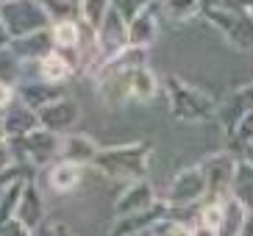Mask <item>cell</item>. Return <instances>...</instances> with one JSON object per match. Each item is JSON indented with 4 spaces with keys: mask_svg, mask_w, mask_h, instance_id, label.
<instances>
[{
    "mask_svg": "<svg viewBox=\"0 0 253 236\" xmlns=\"http://www.w3.org/2000/svg\"><path fill=\"white\" fill-rule=\"evenodd\" d=\"M148 161H150V142H131V145H117V148H100L92 167L109 178L142 181L148 175Z\"/></svg>",
    "mask_w": 253,
    "mask_h": 236,
    "instance_id": "obj_1",
    "label": "cell"
},
{
    "mask_svg": "<svg viewBox=\"0 0 253 236\" xmlns=\"http://www.w3.org/2000/svg\"><path fill=\"white\" fill-rule=\"evenodd\" d=\"M164 95H167V103H170V114L178 122L186 125H195V122H209L211 117H217V106L209 95H203L201 89L189 86L186 81L170 75L162 81Z\"/></svg>",
    "mask_w": 253,
    "mask_h": 236,
    "instance_id": "obj_2",
    "label": "cell"
},
{
    "mask_svg": "<svg viewBox=\"0 0 253 236\" xmlns=\"http://www.w3.org/2000/svg\"><path fill=\"white\" fill-rule=\"evenodd\" d=\"M0 20H3V28H6L8 39L28 37V34L50 28V20H47L39 0H11V3H3L0 6Z\"/></svg>",
    "mask_w": 253,
    "mask_h": 236,
    "instance_id": "obj_3",
    "label": "cell"
},
{
    "mask_svg": "<svg viewBox=\"0 0 253 236\" xmlns=\"http://www.w3.org/2000/svg\"><path fill=\"white\" fill-rule=\"evenodd\" d=\"M201 11L231 44H237V47H242V50L253 44V20H251L248 11L223 8V6H209V3H203Z\"/></svg>",
    "mask_w": 253,
    "mask_h": 236,
    "instance_id": "obj_4",
    "label": "cell"
},
{
    "mask_svg": "<svg viewBox=\"0 0 253 236\" xmlns=\"http://www.w3.org/2000/svg\"><path fill=\"white\" fill-rule=\"evenodd\" d=\"M162 200L167 203V206H172V208H195V206H201L203 200H206V178H203L201 164L181 170L178 175L170 181V186H167V192H164Z\"/></svg>",
    "mask_w": 253,
    "mask_h": 236,
    "instance_id": "obj_5",
    "label": "cell"
},
{
    "mask_svg": "<svg viewBox=\"0 0 253 236\" xmlns=\"http://www.w3.org/2000/svg\"><path fill=\"white\" fill-rule=\"evenodd\" d=\"M237 156L231 150H220L211 153L201 161L203 178H206V200H223L231 195V184H234V172H237Z\"/></svg>",
    "mask_w": 253,
    "mask_h": 236,
    "instance_id": "obj_6",
    "label": "cell"
},
{
    "mask_svg": "<svg viewBox=\"0 0 253 236\" xmlns=\"http://www.w3.org/2000/svg\"><path fill=\"white\" fill-rule=\"evenodd\" d=\"M181 211H186V208H172L164 200H156L145 211H136V214H128V217H114V222L109 225V236H134V234H142V231H150L153 225H159L164 220L181 222L178 217Z\"/></svg>",
    "mask_w": 253,
    "mask_h": 236,
    "instance_id": "obj_7",
    "label": "cell"
},
{
    "mask_svg": "<svg viewBox=\"0 0 253 236\" xmlns=\"http://www.w3.org/2000/svg\"><path fill=\"white\" fill-rule=\"evenodd\" d=\"M123 47H128V22L120 17L117 8H109V14L103 17L100 28L95 31V50H97V67L117 56ZM95 67V70H97Z\"/></svg>",
    "mask_w": 253,
    "mask_h": 236,
    "instance_id": "obj_8",
    "label": "cell"
},
{
    "mask_svg": "<svg viewBox=\"0 0 253 236\" xmlns=\"http://www.w3.org/2000/svg\"><path fill=\"white\" fill-rule=\"evenodd\" d=\"M37 117H39V128H45L56 136H67L81 119V106L75 103L73 97H61L56 103L45 106L42 111H37Z\"/></svg>",
    "mask_w": 253,
    "mask_h": 236,
    "instance_id": "obj_9",
    "label": "cell"
},
{
    "mask_svg": "<svg viewBox=\"0 0 253 236\" xmlns=\"http://www.w3.org/2000/svg\"><path fill=\"white\" fill-rule=\"evenodd\" d=\"M17 142L23 145V158L31 161L34 167H45V164H50L53 158L59 156V150H61V136L45 131V128H34L31 133L20 136Z\"/></svg>",
    "mask_w": 253,
    "mask_h": 236,
    "instance_id": "obj_10",
    "label": "cell"
},
{
    "mask_svg": "<svg viewBox=\"0 0 253 236\" xmlns=\"http://www.w3.org/2000/svg\"><path fill=\"white\" fill-rule=\"evenodd\" d=\"M156 189L150 184L148 178L142 181H128V186L117 195L114 200V217H128V214H136V211H145L156 203Z\"/></svg>",
    "mask_w": 253,
    "mask_h": 236,
    "instance_id": "obj_11",
    "label": "cell"
},
{
    "mask_svg": "<svg viewBox=\"0 0 253 236\" xmlns=\"http://www.w3.org/2000/svg\"><path fill=\"white\" fill-rule=\"evenodd\" d=\"M14 95H17V100L23 106H28L31 111H42L45 106L56 103L61 97H67V89L59 86V83H47V81H42V78H37V81H23L14 89Z\"/></svg>",
    "mask_w": 253,
    "mask_h": 236,
    "instance_id": "obj_12",
    "label": "cell"
},
{
    "mask_svg": "<svg viewBox=\"0 0 253 236\" xmlns=\"http://www.w3.org/2000/svg\"><path fill=\"white\" fill-rule=\"evenodd\" d=\"M14 217L23 222L28 231H34V228H39L42 222H47V203H45L42 189L37 186L34 178H25L23 197H20V206H17Z\"/></svg>",
    "mask_w": 253,
    "mask_h": 236,
    "instance_id": "obj_13",
    "label": "cell"
},
{
    "mask_svg": "<svg viewBox=\"0 0 253 236\" xmlns=\"http://www.w3.org/2000/svg\"><path fill=\"white\" fill-rule=\"evenodd\" d=\"M8 47L14 50V56L23 64H39L45 59L53 47V37H50V28L45 31H37V34H28V37H17V39H8Z\"/></svg>",
    "mask_w": 253,
    "mask_h": 236,
    "instance_id": "obj_14",
    "label": "cell"
},
{
    "mask_svg": "<svg viewBox=\"0 0 253 236\" xmlns=\"http://www.w3.org/2000/svg\"><path fill=\"white\" fill-rule=\"evenodd\" d=\"M220 206H223V214H220V225H217L214 236H242L251 228L253 214L234 197V195H225V197L220 200Z\"/></svg>",
    "mask_w": 253,
    "mask_h": 236,
    "instance_id": "obj_15",
    "label": "cell"
},
{
    "mask_svg": "<svg viewBox=\"0 0 253 236\" xmlns=\"http://www.w3.org/2000/svg\"><path fill=\"white\" fill-rule=\"evenodd\" d=\"M84 170H86L84 164L59 158V161H53L50 167H47V186H50L56 195H70L84 184Z\"/></svg>",
    "mask_w": 253,
    "mask_h": 236,
    "instance_id": "obj_16",
    "label": "cell"
},
{
    "mask_svg": "<svg viewBox=\"0 0 253 236\" xmlns=\"http://www.w3.org/2000/svg\"><path fill=\"white\" fill-rule=\"evenodd\" d=\"M0 122H3L6 139H20V136L31 133L34 128H39L37 111H31L28 106H23L17 97H14V103L8 106L6 111H0Z\"/></svg>",
    "mask_w": 253,
    "mask_h": 236,
    "instance_id": "obj_17",
    "label": "cell"
},
{
    "mask_svg": "<svg viewBox=\"0 0 253 236\" xmlns=\"http://www.w3.org/2000/svg\"><path fill=\"white\" fill-rule=\"evenodd\" d=\"M156 37H159V20L153 8H142L139 14L128 20V44L131 47H145L148 50L150 44L156 42Z\"/></svg>",
    "mask_w": 253,
    "mask_h": 236,
    "instance_id": "obj_18",
    "label": "cell"
},
{
    "mask_svg": "<svg viewBox=\"0 0 253 236\" xmlns=\"http://www.w3.org/2000/svg\"><path fill=\"white\" fill-rule=\"evenodd\" d=\"M162 81L156 78V73L150 70L148 64L136 67L131 78H128V100H136V103H150L153 97L159 95Z\"/></svg>",
    "mask_w": 253,
    "mask_h": 236,
    "instance_id": "obj_19",
    "label": "cell"
},
{
    "mask_svg": "<svg viewBox=\"0 0 253 236\" xmlns=\"http://www.w3.org/2000/svg\"><path fill=\"white\" fill-rule=\"evenodd\" d=\"M97 145L95 139L89 136H84V133H67V136H61V150L59 156L61 158H67V161H75V164H92L97 156Z\"/></svg>",
    "mask_w": 253,
    "mask_h": 236,
    "instance_id": "obj_20",
    "label": "cell"
},
{
    "mask_svg": "<svg viewBox=\"0 0 253 236\" xmlns=\"http://www.w3.org/2000/svg\"><path fill=\"white\" fill-rule=\"evenodd\" d=\"M73 73H75V64L67 59V56H61L59 50H50L45 59L37 64L39 78L47 81V83H59V86H64V83L73 78Z\"/></svg>",
    "mask_w": 253,
    "mask_h": 236,
    "instance_id": "obj_21",
    "label": "cell"
},
{
    "mask_svg": "<svg viewBox=\"0 0 253 236\" xmlns=\"http://www.w3.org/2000/svg\"><path fill=\"white\" fill-rule=\"evenodd\" d=\"M231 195L242 203L253 214V167L248 161L239 158L237 161V172H234V184H231Z\"/></svg>",
    "mask_w": 253,
    "mask_h": 236,
    "instance_id": "obj_22",
    "label": "cell"
},
{
    "mask_svg": "<svg viewBox=\"0 0 253 236\" xmlns=\"http://www.w3.org/2000/svg\"><path fill=\"white\" fill-rule=\"evenodd\" d=\"M50 37L56 50H78L81 47V25L78 20H61L50 25Z\"/></svg>",
    "mask_w": 253,
    "mask_h": 236,
    "instance_id": "obj_23",
    "label": "cell"
},
{
    "mask_svg": "<svg viewBox=\"0 0 253 236\" xmlns=\"http://www.w3.org/2000/svg\"><path fill=\"white\" fill-rule=\"evenodd\" d=\"M0 83L14 89L17 83H23V61L17 59L8 44H0Z\"/></svg>",
    "mask_w": 253,
    "mask_h": 236,
    "instance_id": "obj_24",
    "label": "cell"
},
{
    "mask_svg": "<svg viewBox=\"0 0 253 236\" xmlns=\"http://www.w3.org/2000/svg\"><path fill=\"white\" fill-rule=\"evenodd\" d=\"M109 8H112V0H78V14H81L84 25L92 34L100 28V22L109 14Z\"/></svg>",
    "mask_w": 253,
    "mask_h": 236,
    "instance_id": "obj_25",
    "label": "cell"
},
{
    "mask_svg": "<svg viewBox=\"0 0 253 236\" xmlns=\"http://www.w3.org/2000/svg\"><path fill=\"white\" fill-rule=\"evenodd\" d=\"M162 8L170 20L184 22V20H192L195 14H201L203 0H162Z\"/></svg>",
    "mask_w": 253,
    "mask_h": 236,
    "instance_id": "obj_26",
    "label": "cell"
},
{
    "mask_svg": "<svg viewBox=\"0 0 253 236\" xmlns=\"http://www.w3.org/2000/svg\"><path fill=\"white\" fill-rule=\"evenodd\" d=\"M28 178V175H25ZM25 178H17L11 186H6L3 189V195H0V225L6 220H11L17 211V206H20V197H23V186H25Z\"/></svg>",
    "mask_w": 253,
    "mask_h": 236,
    "instance_id": "obj_27",
    "label": "cell"
},
{
    "mask_svg": "<svg viewBox=\"0 0 253 236\" xmlns=\"http://www.w3.org/2000/svg\"><path fill=\"white\" fill-rule=\"evenodd\" d=\"M39 3H42L50 22L75 20V14H78V0H39Z\"/></svg>",
    "mask_w": 253,
    "mask_h": 236,
    "instance_id": "obj_28",
    "label": "cell"
},
{
    "mask_svg": "<svg viewBox=\"0 0 253 236\" xmlns=\"http://www.w3.org/2000/svg\"><path fill=\"white\" fill-rule=\"evenodd\" d=\"M220 214H223V206H220V200H206V203L201 206V211H198V225L214 234L217 225H220Z\"/></svg>",
    "mask_w": 253,
    "mask_h": 236,
    "instance_id": "obj_29",
    "label": "cell"
},
{
    "mask_svg": "<svg viewBox=\"0 0 253 236\" xmlns=\"http://www.w3.org/2000/svg\"><path fill=\"white\" fill-rule=\"evenodd\" d=\"M0 236H31V231L25 228L17 217H11V220H6L0 225Z\"/></svg>",
    "mask_w": 253,
    "mask_h": 236,
    "instance_id": "obj_30",
    "label": "cell"
},
{
    "mask_svg": "<svg viewBox=\"0 0 253 236\" xmlns=\"http://www.w3.org/2000/svg\"><path fill=\"white\" fill-rule=\"evenodd\" d=\"M14 153H11V145L8 139H0V170H8V167H14Z\"/></svg>",
    "mask_w": 253,
    "mask_h": 236,
    "instance_id": "obj_31",
    "label": "cell"
},
{
    "mask_svg": "<svg viewBox=\"0 0 253 236\" xmlns=\"http://www.w3.org/2000/svg\"><path fill=\"white\" fill-rule=\"evenodd\" d=\"M14 86H6V83H0V111H6L8 106L14 103Z\"/></svg>",
    "mask_w": 253,
    "mask_h": 236,
    "instance_id": "obj_32",
    "label": "cell"
},
{
    "mask_svg": "<svg viewBox=\"0 0 253 236\" xmlns=\"http://www.w3.org/2000/svg\"><path fill=\"white\" fill-rule=\"evenodd\" d=\"M31 236H56V231H53V222H42L39 228L31 231Z\"/></svg>",
    "mask_w": 253,
    "mask_h": 236,
    "instance_id": "obj_33",
    "label": "cell"
},
{
    "mask_svg": "<svg viewBox=\"0 0 253 236\" xmlns=\"http://www.w3.org/2000/svg\"><path fill=\"white\" fill-rule=\"evenodd\" d=\"M242 161H248V164L253 167V139L248 142L245 148H242Z\"/></svg>",
    "mask_w": 253,
    "mask_h": 236,
    "instance_id": "obj_34",
    "label": "cell"
},
{
    "mask_svg": "<svg viewBox=\"0 0 253 236\" xmlns=\"http://www.w3.org/2000/svg\"><path fill=\"white\" fill-rule=\"evenodd\" d=\"M53 231H56V236H75L64 222H53Z\"/></svg>",
    "mask_w": 253,
    "mask_h": 236,
    "instance_id": "obj_35",
    "label": "cell"
},
{
    "mask_svg": "<svg viewBox=\"0 0 253 236\" xmlns=\"http://www.w3.org/2000/svg\"><path fill=\"white\" fill-rule=\"evenodd\" d=\"M8 37H6V28H3V20H0V44H6Z\"/></svg>",
    "mask_w": 253,
    "mask_h": 236,
    "instance_id": "obj_36",
    "label": "cell"
},
{
    "mask_svg": "<svg viewBox=\"0 0 253 236\" xmlns=\"http://www.w3.org/2000/svg\"><path fill=\"white\" fill-rule=\"evenodd\" d=\"M245 11H248V14H251V20H253V0H251V3H248V8H245Z\"/></svg>",
    "mask_w": 253,
    "mask_h": 236,
    "instance_id": "obj_37",
    "label": "cell"
},
{
    "mask_svg": "<svg viewBox=\"0 0 253 236\" xmlns=\"http://www.w3.org/2000/svg\"><path fill=\"white\" fill-rule=\"evenodd\" d=\"M134 236H153V231H142V234H134Z\"/></svg>",
    "mask_w": 253,
    "mask_h": 236,
    "instance_id": "obj_38",
    "label": "cell"
},
{
    "mask_svg": "<svg viewBox=\"0 0 253 236\" xmlns=\"http://www.w3.org/2000/svg\"><path fill=\"white\" fill-rule=\"evenodd\" d=\"M0 139H6V133H3V122H0Z\"/></svg>",
    "mask_w": 253,
    "mask_h": 236,
    "instance_id": "obj_39",
    "label": "cell"
},
{
    "mask_svg": "<svg viewBox=\"0 0 253 236\" xmlns=\"http://www.w3.org/2000/svg\"><path fill=\"white\" fill-rule=\"evenodd\" d=\"M3 3H11V0H0V6H3Z\"/></svg>",
    "mask_w": 253,
    "mask_h": 236,
    "instance_id": "obj_40",
    "label": "cell"
},
{
    "mask_svg": "<svg viewBox=\"0 0 253 236\" xmlns=\"http://www.w3.org/2000/svg\"><path fill=\"white\" fill-rule=\"evenodd\" d=\"M0 195H3V192H0Z\"/></svg>",
    "mask_w": 253,
    "mask_h": 236,
    "instance_id": "obj_41",
    "label": "cell"
}]
</instances>
